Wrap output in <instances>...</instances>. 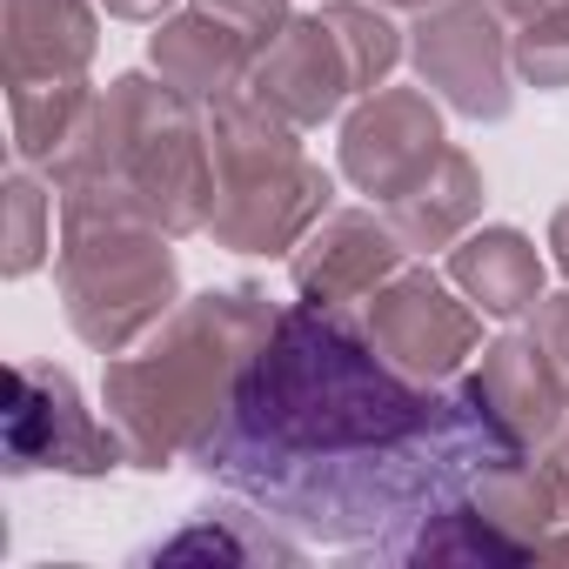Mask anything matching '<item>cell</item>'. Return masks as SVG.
<instances>
[{
	"instance_id": "obj_13",
	"label": "cell",
	"mask_w": 569,
	"mask_h": 569,
	"mask_svg": "<svg viewBox=\"0 0 569 569\" xmlns=\"http://www.w3.org/2000/svg\"><path fill=\"white\" fill-rule=\"evenodd\" d=\"M94 0H8V81L81 74L94 61Z\"/></svg>"
},
{
	"instance_id": "obj_21",
	"label": "cell",
	"mask_w": 569,
	"mask_h": 569,
	"mask_svg": "<svg viewBox=\"0 0 569 569\" xmlns=\"http://www.w3.org/2000/svg\"><path fill=\"white\" fill-rule=\"evenodd\" d=\"M48 228H54V201L14 174L8 181V274H34L48 261Z\"/></svg>"
},
{
	"instance_id": "obj_6",
	"label": "cell",
	"mask_w": 569,
	"mask_h": 569,
	"mask_svg": "<svg viewBox=\"0 0 569 569\" xmlns=\"http://www.w3.org/2000/svg\"><path fill=\"white\" fill-rule=\"evenodd\" d=\"M422 88H436L469 121H502L516 108V61L496 0H436L409 28Z\"/></svg>"
},
{
	"instance_id": "obj_25",
	"label": "cell",
	"mask_w": 569,
	"mask_h": 569,
	"mask_svg": "<svg viewBox=\"0 0 569 569\" xmlns=\"http://www.w3.org/2000/svg\"><path fill=\"white\" fill-rule=\"evenodd\" d=\"M101 8H108L114 21H154V14L168 8V0H101Z\"/></svg>"
},
{
	"instance_id": "obj_24",
	"label": "cell",
	"mask_w": 569,
	"mask_h": 569,
	"mask_svg": "<svg viewBox=\"0 0 569 569\" xmlns=\"http://www.w3.org/2000/svg\"><path fill=\"white\" fill-rule=\"evenodd\" d=\"M496 8H502V21H516V28H522V21H536V14H562L569 0H496Z\"/></svg>"
},
{
	"instance_id": "obj_27",
	"label": "cell",
	"mask_w": 569,
	"mask_h": 569,
	"mask_svg": "<svg viewBox=\"0 0 569 569\" xmlns=\"http://www.w3.org/2000/svg\"><path fill=\"white\" fill-rule=\"evenodd\" d=\"M549 476H556V496H562V516H569V429H562V442L549 456Z\"/></svg>"
},
{
	"instance_id": "obj_15",
	"label": "cell",
	"mask_w": 569,
	"mask_h": 569,
	"mask_svg": "<svg viewBox=\"0 0 569 569\" xmlns=\"http://www.w3.org/2000/svg\"><path fill=\"white\" fill-rule=\"evenodd\" d=\"M154 74L174 88V94H188L194 108H208L214 94H228L248 68H254V48L241 41V34H228L214 14H201V8H188V14H174V21H161V34H154Z\"/></svg>"
},
{
	"instance_id": "obj_8",
	"label": "cell",
	"mask_w": 569,
	"mask_h": 569,
	"mask_svg": "<svg viewBox=\"0 0 569 569\" xmlns=\"http://www.w3.org/2000/svg\"><path fill=\"white\" fill-rule=\"evenodd\" d=\"M369 342L416 382H449L476 342H482V322L469 302H456V289L429 268H396L382 289L369 296V316H362Z\"/></svg>"
},
{
	"instance_id": "obj_23",
	"label": "cell",
	"mask_w": 569,
	"mask_h": 569,
	"mask_svg": "<svg viewBox=\"0 0 569 569\" xmlns=\"http://www.w3.org/2000/svg\"><path fill=\"white\" fill-rule=\"evenodd\" d=\"M522 336L536 342V356L549 362L556 389L569 396V296H542V302L529 309V329H522Z\"/></svg>"
},
{
	"instance_id": "obj_1",
	"label": "cell",
	"mask_w": 569,
	"mask_h": 569,
	"mask_svg": "<svg viewBox=\"0 0 569 569\" xmlns=\"http://www.w3.org/2000/svg\"><path fill=\"white\" fill-rule=\"evenodd\" d=\"M536 456L476 382L402 376L349 309H281L194 462L322 542H382Z\"/></svg>"
},
{
	"instance_id": "obj_19",
	"label": "cell",
	"mask_w": 569,
	"mask_h": 569,
	"mask_svg": "<svg viewBox=\"0 0 569 569\" xmlns=\"http://www.w3.org/2000/svg\"><path fill=\"white\" fill-rule=\"evenodd\" d=\"M322 21L342 34L349 61H356V74H362V94H376V88L389 81V68L402 61V34L382 21V8H362V0H329Z\"/></svg>"
},
{
	"instance_id": "obj_16",
	"label": "cell",
	"mask_w": 569,
	"mask_h": 569,
	"mask_svg": "<svg viewBox=\"0 0 569 569\" xmlns=\"http://www.w3.org/2000/svg\"><path fill=\"white\" fill-rule=\"evenodd\" d=\"M476 214H482V174H476V161H469L462 148H442L436 168H429L416 188H402V194L389 201V228H396L402 248H416V254L456 248Z\"/></svg>"
},
{
	"instance_id": "obj_10",
	"label": "cell",
	"mask_w": 569,
	"mask_h": 569,
	"mask_svg": "<svg viewBox=\"0 0 569 569\" xmlns=\"http://www.w3.org/2000/svg\"><path fill=\"white\" fill-rule=\"evenodd\" d=\"M248 88L274 108V114H289L296 128H322L349 94H362V74L342 48V34L309 14V21H289L281 28V41L268 54H254L248 68Z\"/></svg>"
},
{
	"instance_id": "obj_5",
	"label": "cell",
	"mask_w": 569,
	"mask_h": 569,
	"mask_svg": "<svg viewBox=\"0 0 569 569\" xmlns=\"http://www.w3.org/2000/svg\"><path fill=\"white\" fill-rule=\"evenodd\" d=\"M208 154H214V208L208 234L241 254H281L296 248L322 214L336 181L302 154V128L274 114L254 88H228L201 114Z\"/></svg>"
},
{
	"instance_id": "obj_4",
	"label": "cell",
	"mask_w": 569,
	"mask_h": 569,
	"mask_svg": "<svg viewBox=\"0 0 569 569\" xmlns=\"http://www.w3.org/2000/svg\"><path fill=\"white\" fill-rule=\"evenodd\" d=\"M61 194V261H54V281H61V302H68V322L88 349L101 356H121L134 349L148 329H161L174 316V248H168V228H154L121 181L94 174V181H74V188H54Z\"/></svg>"
},
{
	"instance_id": "obj_12",
	"label": "cell",
	"mask_w": 569,
	"mask_h": 569,
	"mask_svg": "<svg viewBox=\"0 0 569 569\" xmlns=\"http://www.w3.org/2000/svg\"><path fill=\"white\" fill-rule=\"evenodd\" d=\"M449 281L496 322L529 316L542 302V254L522 228H482L449 248Z\"/></svg>"
},
{
	"instance_id": "obj_9",
	"label": "cell",
	"mask_w": 569,
	"mask_h": 569,
	"mask_svg": "<svg viewBox=\"0 0 569 569\" xmlns=\"http://www.w3.org/2000/svg\"><path fill=\"white\" fill-rule=\"evenodd\" d=\"M442 148H449V141H442V114H436V101H429L422 88H376V94L342 121V174H349L362 194H376L382 208H389L402 188H416V181L436 168Z\"/></svg>"
},
{
	"instance_id": "obj_2",
	"label": "cell",
	"mask_w": 569,
	"mask_h": 569,
	"mask_svg": "<svg viewBox=\"0 0 569 569\" xmlns=\"http://www.w3.org/2000/svg\"><path fill=\"white\" fill-rule=\"evenodd\" d=\"M268 329H274L268 296L241 281V289H208L181 302L141 342V356H114L101 396L128 462L168 469L174 456H194L208 429L228 416V396L248 356L268 342Z\"/></svg>"
},
{
	"instance_id": "obj_17",
	"label": "cell",
	"mask_w": 569,
	"mask_h": 569,
	"mask_svg": "<svg viewBox=\"0 0 569 569\" xmlns=\"http://www.w3.org/2000/svg\"><path fill=\"white\" fill-rule=\"evenodd\" d=\"M88 81L81 74H48V81H8V108H14V148L21 161H54L68 148V134L88 114Z\"/></svg>"
},
{
	"instance_id": "obj_11",
	"label": "cell",
	"mask_w": 569,
	"mask_h": 569,
	"mask_svg": "<svg viewBox=\"0 0 569 569\" xmlns=\"http://www.w3.org/2000/svg\"><path fill=\"white\" fill-rule=\"evenodd\" d=\"M402 254H409V248H402V234L389 228V214L376 221V214H362V208H342V214H322V221L296 241L289 274H296L302 302L342 309V302L376 296L382 281L402 268Z\"/></svg>"
},
{
	"instance_id": "obj_22",
	"label": "cell",
	"mask_w": 569,
	"mask_h": 569,
	"mask_svg": "<svg viewBox=\"0 0 569 569\" xmlns=\"http://www.w3.org/2000/svg\"><path fill=\"white\" fill-rule=\"evenodd\" d=\"M201 14H214L228 34H241L254 54H268L274 41H281V28H289L296 14H289V0H194Z\"/></svg>"
},
{
	"instance_id": "obj_14",
	"label": "cell",
	"mask_w": 569,
	"mask_h": 569,
	"mask_svg": "<svg viewBox=\"0 0 569 569\" xmlns=\"http://www.w3.org/2000/svg\"><path fill=\"white\" fill-rule=\"evenodd\" d=\"M469 382L482 389V402H489V409L529 442V449L556 442L569 396L556 389V376H549V362L536 356L529 336H502V342H489V349H482V369H476Z\"/></svg>"
},
{
	"instance_id": "obj_28",
	"label": "cell",
	"mask_w": 569,
	"mask_h": 569,
	"mask_svg": "<svg viewBox=\"0 0 569 569\" xmlns=\"http://www.w3.org/2000/svg\"><path fill=\"white\" fill-rule=\"evenodd\" d=\"M536 562H569V536H542V549H536Z\"/></svg>"
},
{
	"instance_id": "obj_20",
	"label": "cell",
	"mask_w": 569,
	"mask_h": 569,
	"mask_svg": "<svg viewBox=\"0 0 569 569\" xmlns=\"http://www.w3.org/2000/svg\"><path fill=\"white\" fill-rule=\"evenodd\" d=\"M509 61L529 88H569V8L522 21V34H509Z\"/></svg>"
},
{
	"instance_id": "obj_26",
	"label": "cell",
	"mask_w": 569,
	"mask_h": 569,
	"mask_svg": "<svg viewBox=\"0 0 569 569\" xmlns=\"http://www.w3.org/2000/svg\"><path fill=\"white\" fill-rule=\"evenodd\" d=\"M549 248H556V268L569 274V201L556 208V221H549Z\"/></svg>"
},
{
	"instance_id": "obj_29",
	"label": "cell",
	"mask_w": 569,
	"mask_h": 569,
	"mask_svg": "<svg viewBox=\"0 0 569 569\" xmlns=\"http://www.w3.org/2000/svg\"><path fill=\"white\" fill-rule=\"evenodd\" d=\"M376 8H409V14H422V8H436V0H376Z\"/></svg>"
},
{
	"instance_id": "obj_3",
	"label": "cell",
	"mask_w": 569,
	"mask_h": 569,
	"mask_svg": "<svg viewBox=\"0 0 569 569\" xmlns=\"http://www.w3.org/2000/svg\"><path fill=\"white\" fill-rule=\"evenodd\" d=\"M94 174L121 181L128 201L154 228H168V234L208 228V208H214L208 128L194 121V101L174 94L168 81L121 74L108 94L88 101L81 128L48 161V181L54 188H74V181H94Z\"/></svg>"
},
{
	"instance_id": "obj_18",
	"label": "cell",
	"mask_w": 569,
	"mask_h": 569,
	"mask_svg": "<svg viewBox=\"0 0 569 569\" xmlns=\"http://www.w3.org/2000/svg\"><path fill=\"white\" fill-rule=\"evenodd\" d=\"M241 509H201L174 542H154L141 562H188V556H214V562H302V549L274 529H241Z\"/></svg>"
},
{
	"instance_id": "obj_7",
	"label": "cell",
	"mask_w": 569,
	"mask_h": 569,
	"mask_svg": "<svg viewBox=\"0 0 569 569\" xmlns=\"http://www.w3.org/2000/svg\"><path fill=\"white\" fill-rule=\"evenodd\" d=\"M0 436H8V476H28V469L108 476L114 462H128L114 422L101 429V422L81 409V389H74L68 369L14 362V369H8V409H0Z\"/></svg>"
}]
</instances>
